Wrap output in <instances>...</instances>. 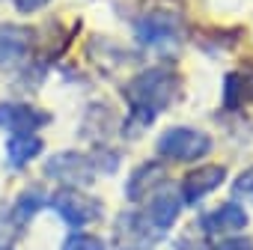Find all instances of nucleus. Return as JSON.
<instances>
[{
    "instance_id": "nucleus-9",
    "label": "nucleus",
    "mask_w": 253,
    "mask_h": 250,
    "mask_svg": "<svg viewBox=\"0 0 253 250\" xmlns=\"http://www.w3.org/2000/svg\"><path fill=\"white\" fill-rule=\"evenodd\" d=\"M33 33L30 27L15 24H0V69H15L30 57Z\"/></svg>"
},
{
    "instance_id": "nucleus-16",
    "label": "nucleus",
    "mask_w": 253,
    "mask_h": 250,
    "mask_svg": "<svg viewBox=\"0 0 253 250\" xmlns=\"http://www.w3.org/2000/svg\"><path fill=\"white\" fill-rule=\"evenodd\" d=\"M63 250H107V244H104L98 235H89V232H72V235L63 241Z\"/></svg>"
},
{
    "instance_id": "nucleus-3",
    "label": "nucleus",
    "mask_w": 253,
    "mask_h": 250,
    "mask_svg": "<svg viewBox=\"0 0 253 250\" xmlns=\"http://www.w3.org/2000/svg\"><path fill=\"white\" fill-rule=\"evenodd\" d=\"M48 206L63 217V223H69V226H86V223H92V220H98L101 217V211H104V206H101V200L98 197H89V194H84V191H78V188H60L51 200H48Z\"/></svg>"
},
{
    "instance_id": "nucleus-4",
    "label": "nucleus",
    "mask_w": 253,
    "mask_h": 250,
    "mask_svg": "<svg viewBox=\"0 0 253 250\" xmlns=\"http://www.w3.org/2000/svg\"><path fill=\"white\" fill-rule=\"evenodd\" d=\"M92 173L95 164L89 155H81V152H57L45 161V176L54 179V182H63L66 188H75V185H89L92 182Z\"/></svg>"
},
{
    "instance_id": "nucleus-18",
    "label": "nucleus",
    "mask_w": 253,
    "mask_h": 250,
    "mask_svg": "<svg viewBox=\"0 0 253 250\" xmlns=\"http://www.w3.org/2000/svg\"><path fill=\"white\" fill-rule=\"evenodd\" d=\"M211 250H253V241L250 238H241V235H229V238L211 244Z\"/></svg>"
},
{
    "instance_id": "nucleus-11",
    "label": "nucleus",
    "mask_w": 253,
    "mask_h": 250,
    "mask_svg": "<svg viewBox=\"0 0 253 250\" xmlns=\"http://www.w3.org/2000/svg\"><path fill=\"white\" fill-rule=\"evenodd\" d=\"M51 116L24 104V101H0V128H6L12 134L18 131H36L48 122Z\"/></svg>"
},
{
    "instance_id": "nucleus-17",
    "label": "nucleus",
    "mask_w": 253,
    "mask_h": 250,
    "mask_svg": "<svg viewBox=\"0 0 253 250\" xmlns=\"http://www.w3.org/2000/svg\"><path fill=\"white\" fill-rule=\"evenodd\" d=\"M232 197H235V200H250V203H253V167H247V170L232 182Z\"/></svg>"
},
{
    "instance_id": "nucleus-7",
    "label": "nucleus",
    "mask_w": 253,
    "mask_h": 250,
    "mask_svg": "<svg viewBox=\"0 0 253 250\" xmlns=\"http://www.w3.org/2000/svg\"><path fill=\"white\" fill-rule=\"evenodd\" d=\"M226 179V170L220 164H211V167H197L191 173H185L182 185H179V197H182V206H197L203 197H209L214 188H220Z\"/></svg>"
},
{
    "instance_id": "nucleus-1",
    "label": "nucleus",
    "mask_w": 253,
    "mask_h": 250,
    "mask_svg": "<svg viewBox=\"0 0 253 250\" xmlns=\"http://www.w3.org/2000/svg\"><path fill=\"white\" fill-rule=\"evenodd\" d=\"M179 95V78L170 72V69H146L140 72L128 86H125V98H128V128H125V134H134V131H143L149 128V125L155 122V116L161 110H167L173 104V98Z\"/></svg>"
},
{
    "instance_id": "nucleus-15",
    "label": "nucleus",
    "mask_w": 253,
    "mask_h": 250,
    "mask_svg": "<svg viewBox=\"0 0 253 250\" xmlns=\"http://www.w3.org/2000/svg\"><path fill=\"white\" fill-rule=\"evenodd\" d=\"M223 101L226 107H241L253 101V75L244 72H229L223 83Z\"/></svg>"
},
{
    "instance_id": "nucleus-13",
    "label": "nucleus",
    "mask_w": 253,
    "mask_h": 250,
    "mask_svg": "<svg viewBox=\"0 0 253 250\" xmlns=\"http://www.w3.org/2000/svg\"><path fill=\"white\" fill-rule=\"evenodd\" d=\"M42 149H45V143L33 131H18L6 143V161H9V167H27L33 158L42 155Z\"/></svg>"
},
{
    "instance_id": "nucleus-19",
    "label": "nucleus",
    "mask_w": 253,
    "mask_h": 250,
    "mask_svg": "<svg viewBox=\"0 0 253 250\" xmlns=\"http://www.w3.org/2000/svg\"><path fill=\"white\" fill-rule=\"evenodd\" d=\"M45 3H51V0H15V9H18V12H36V9L45 6Z\"/></svg>"
},
{
    "instance_id": "nucleus-14",
    "label": "nucleus",
    "mask_w": 253,
    "mask_h": 250,
    "mask_svg": "<svg viewBox=\"0 0 253 250\" xmlns=\"http://www.w3.org/2000/svg\"><path fill=\"white\" fill-rule=\"evenodd\" d=\"M45 203H48L45 191H39V188H27V191L15 200L12 214H9V223H12V226H24V223H30V220L36 217V211H39Z\"/></svg>"
},
{
    "instance_id": "nucleus-10",
    "label": "nucleus",
    "mask_w": 253,
    "mask_h": 250,
    "mask_svg": "<svg viewBox=\"0 0 253 250\" xmlns=\"http://www.w3.org/2000/svg\"><path fill=\"white\" fill-rule=\"evenodd\" d=\"M200 226L206 235H235L247 226V211L238 206V200H229V203L217 206L214 211L203 214Z\"/></svg>"
},
{
    "instance_id": "nucleus-5",
    "label": "nucleus",
    "mask_w": 253,
    "mask_h": 250,
    "mask_svg": "<svg viewBox=\"0 0 253 250\" xmlns=\"http://www.w3.org/2000/svg\"><path fill=\"white\" fill-rule=\"evenodd\" d=\"M158 232L137 211H122L113 223V250H152Z\"/></svg>"
},
{
    "instance_id": "nucleus-2",
    "label": "nucleus",
    "mask_w": 253,
    "mask_h": 250,
    "mask_svg": "<svg viewBox=\"0 0 253 250\" xmlns=\"http://www.w3.org/2000/svg\"><path fill=\"white\" fill-rule=\"evenodd\" d=\"M209 152H211V137L206 131H197V128L176 125V128H170L158 137V155L167 161H176V164L200 161Z\"/></svg>"
},
{
    "instance_id": "nucleus-20",
    "label": "nucleus",
    "mask_w": 253,
    "mask_h": 250,
    "mask_svg": "<svg viewBox=\"0 0 253 250\" xmlns=\"http://www.w3.org/2000/svg\"><path fill=\"white\" fill-rule=\"evenodd\" d=\"M0 250H12V247H9V244H0Z\"/></svg>"
},
{
    "instance_id": "nucleus-8",
    "label": "nucleus",
    "mask_w": 253,
    "mask_h": 250,
    "mask_svg": "<svg viewBox=\"0 0 253 250\" xmlns=\"http://www.w3.org/2000/svg\"><path fill=\"white\" fill-rule=\"evenodd\" d=\"M149 197H152V200H149L143 217H146V223H149L158 235H164V232L176 223V217H179V211H182V197H179L170 185L158 188V191L149 194Z\"/></svg>"
},
{
    "instance_id": "nucleus-6",
    "label": "nucleus",
    "mask_w": 253,
    "mask_h": 250,
    "mask_svg": "<svg viewBox=\"0 0 253 250\" xmlns=\"http://www.w3.org/2000/svg\"><path fill=\"white\" fill-rule=\"evenodd\" d=\"M134 36H137L143 45L164 48V45L179 42V36H182V21H179L173 12H149V15H143V18L134 21Z\"/></svg>"
},
{
    "instance_id": "nucleus-12",
    "label": "nucleus",
    "mask_w": 253,
    "mask_h": 250,
    "mask_svg": "<svg viewBox=\"0 0 253 250\" xmlns=\"http://www.w3.org/2000/svg\"><path fill=\"white\" fill-rule=\"evenodd\" d=\"M161 185H164V167H161L158 161H146V164H140V167L134 170V176L128 179V185H125V194H128L131 203H137V200L155 194Z\"/></svg>"
}]
</instances>
